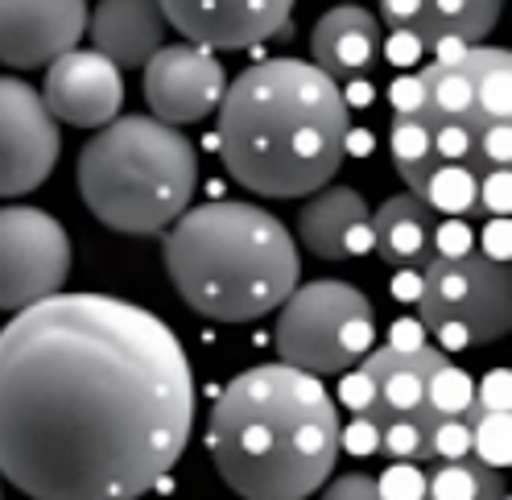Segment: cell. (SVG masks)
Here are the masks:
<instances>
[{"label": "cell", "mask_w": 512, "mask_h": 500, "mask_svg": "<svg viewBox=\"0 0 512 500\" xmlns=\"http://www.w3.org/2000/svg\"><path fill=\"white\" fill-rule=\"evenodd\" d=\"M207 451L240 500H310L343 451L335 397L302 368L256 364L211 405Z\"/></svg>", "instance_id": "3"}, {"label": "cell", "mask_w": 512, "mask_h": 500, "mask_svg": "<svg viewBox=\"0 0 512 500\" xmlns=\"http://www.w3.org/2000/svg\"><path fill=\"white\" fill-rule=\"evenodd\" d=\"M504 500H508V496H504Z\"/></svg>", "instance_id": "25"}, {"label": "cell", "mask_w": 512, "mask_h": 500, "mask_svg": "<svg viewBox=\"0 0 512 500\" xmlns=\"http://www.w3.org/2000/svg\"><path fill=\"white\" fill-rule=\"evenodd\" d=\"M318 492H323V500H389L384 488H380V480L368 476V472H347V476L331 480L327 488H318Z\"/></svg>", "instance_id": "23"}, {"label": "cell", "mask_w": 512, "mask_h": 500, "mask_svg": "<svg viewBox=\"0 0 512 500\" xmlns=\"http://www.w3.org/2000/svg\"><path fill=\"white\" fill-rule=\"evenodd\" d=\"M351 112L335 79L306 58L240 71L219 100V153L261 199H310L339 174Z\"/></svg>", "instance_id": "2"}, {"label": "cell", "mask_w": 512, "mask_h": 500, "mask_svg": "<svg viewBox=\"0 0 512 500\" xmlns=\"http://www.w3.org/2000/svg\"><path fill=\"white\" fill-rule=\"evenodd\" d=\"M71 273V236L42 207H0V310L54 298Z\"/></svg>", "instance_id": "9"}, {"label": "cell", "mask_w": 512, "mask_h": 500, "mask_svg": "<svg viewBox=\"0 0 512 500\" xmlns=\"http://www.w3.org/2000/svg\"><path fill=\"white\" fill-rule=\"evenodd\" d=\"M277 356L310 377L351 372L376 343V306L351 281H306L277 306Z\"/></svg>", "instance_id": "8"}, {"label": "cell", "mask_w": 512, "mask_h": 500, "mask_svg": "<svg viewBox=\"0 0 512 500\" xmlns=\"http://www.w3.org/2000/svg\"><path fill=\"white\" fill-rule=\"evenodd\" d=\"M471 451L475 459H484L488 467H508V405H488V401H471Z\"/></svg>", "instance_id": "21"}, {"label": "cell", "mask_w": 512, "mask_h": 500, "mask_svg": "<svg viewBox=\"0 0 512 500\" xmlns=\"http://www.w3.org/2000/svg\"><path fill=\"white\" fill-rule=\"evenodd\" d=\"M174 290L215 323H252L298 290V244L256 203L186 207L162 240Z\"/></svg>", "instance_id": "5"}, {"label": "cell", "mask_w": 512, "mask_h": 500, "mask_svg": "<svg viewBox=\"0 0 512 500\" xmlns=\"http://www.w3.org/2000/svg\"><path fill=\"white\" fill-rule=\"evenodd\" d=\"M467 455H471V410L442 418L430 430V443H426V463H451V459H467Z\"/></svg>", "instance_id": "22"}, {"label": "cell", "mask_w": 512, "mask_h": 500, "mask_svg": "<svg viewBox=\"0 0 512 500\" xmlns=\"http://www.w3.org/2000/svg\"><path fill=\"white\" fill-rule=\"evenodd\" d=\"M0 500H5V480H0Z\"/></svg>", "instance_id": "24"}, {"label": "cell", "mask_w": 512, "mask_h": 500, "mask_svg": "<svg viewBox=\"0 0 512 500\" xmlns=\"http://www.w3.org/2000/svg\"><path fill=\"white\" fill-rule=\"evenodd\" d=\"M195 430V368L153 310L54 294L0 327V480L29 500H141Z\"/></svg>", "instance_id": "1"}, {"label": "cell", "mask_w": 512, "mask_h": 500, "mask_svg": "<svg viewBox=\"0 0 512 500\" xmlns=\"http://www.w3.org/2000/svg\"><path fill=\"white\" fill-rule=\"evenodd\" d=\"M298 240L314 257L351 261L372 248V211L356 186H323L298 211Z\"/></svg>", "instance_id": "16"}, {"label": "cell", "mask_w": 512, "mask_h": 500, "mask_svg": "<svg viewBox=\"0 0 512 500\" xmlns=\"http://www.w3.org/2000/svg\"><path fill=\"white\" fill-rule=\"evenodd\" d=\"M384 54V34L380 21L360 9V5H335L314 21L310 34V62L327 79H364L376 71V62Z\"/></svg>", "instance_id": "17"}, {"label": "cell", "mask_w": 512, "mask_h": 500, "mask_svg": "<svg viewBox=\"0 0 512 500\" xmlns=\"http://www.w3.org/2000/svg\"><path fill=\"white\" fill-rule=\"evenodd\" d=\"M500 9L504 0H380L384 25L422 46H479L496 29Z\"/></svg>", "instance_id": "15"}, {"label": "cell", "mask_w": 512, "mask_h": 500, "mask_svg": "<svg viewBox=\"0 0 512 500\" xmlns=\"http://www.w3.org/2000/svg\"><path fill=\"white\" fill-rule=\"evenodd\" d=\"M83 34L87 0H0V62L13 71L50 67Z\"/></svg>", "instance_id": "13"}, {"label": "cell", "mask_w": 512, "mask_h": 500, "mask_svg": "<svg viewBox=\"0 0 512 500\" xmlns=\"http://www.w3.org/2000/svg\"><path fill=\"white\" fill-rule=\"evenodd\" d=\"M62 153L58 120L17 75H0V199L29 195L54 174Z\"/></svg>", "instance_id": "10"}, {"label": "cell", "mask_w": 512, "mask_h": 500, "mask_svg": "<svg viewBox=\"0 0 512 500\" xmlns=\"http://www.w3.org/2000/svg\"><path fill=\"white\" fill-rule=\"evenodd\" d=\"M418 315L446 352L488 348L512 327V273L479 248L438 253L422 269Z\"/></svg>", "instance_id": "7"}, {"label": "cell", "mask_w": 512, "mask_h": 500, "mask_svg": "<svg viewBox=\"0 0 512 500\" xmlns=\"http://www.w3.org/2000/svg\"><path fill=\"white\" fill-rule=\"evenodd\" d=\"M95 54H104L112 67H145L166 46V17L157 0H100L87 13Z\"/></svg>", "instance_id": "18"}, {"label": "cell", "mask_w": 512, "mask_h": 500, "mask_svg": "<svg viewBox=\"0 0 512 500\" xmlns=\"http://www.w3.org/2000/svg\"><path fill=\"white\" fill-rule=\"evenodd\" d=\"M199 153L182 129L153 116H116L79 153V195L112 232L157 236L190 207Z\"/></svg>", "instance_id": "6"}, {"label": "cell", "mask_w": 512, "mask_h": 500, "mask_svg": "<svg viewBox=\"0 0 512 500\" xmlns=\"http://www.w3.org/2000/svg\"><path fill=\"white\" fill-rule=\"evenodd\" d=\"M223 91H228V75H223V62L215 50L174 42L145 62L149 116L170 124V129L207 120L219 108Z\"/></svg>", "instance_id": "11"}, {"label": "cell", "mask_w": 512, "mask_h": 500, "mask_svg": "<svg viewBox=\"0 0 512 500\" xmlns=\"http://www.w3.org/2000/svg\"><path fill=\"white\" fill-rule=\"evenodd\" d=\"M508 496V480L500 467H488L484 459H451L438 463L422 500H504Z\"/></svg>", "instance_id": "20"}, {"label": "cell", "mask_w": 512, "mask_h": 500, "mask_svg": "<svg viewBox=\"0 0 512 500\" xmlns=\"http://www.w3.org/2000/svg\"><path fill=\"white\" fill-rule=\"evenodd\" d=\"M166 25L203 50H248L290 25L294 0H157Z\"/></svg>", "instance_id": "12"}, {"label": "cell", "mask_w": 512, "mask_h": 500, "mask_svg": "<svg viewBox=\"0 0 512 500\" xmlns=\"http://www.w3.org/2000/svg\"><path fill=\"white\" fill-rule=\"evenodd\" d=\"M389 158L409 195L442 170L479 182L512 162V54L467 46L455 62H430L393 87Z\"/></svg>", "instance_id": "4"}, {"label": "cell", "mask_w": 512, "mask_h": 500, "mask_svg": "<svg viewBox=\"0 0 512 500\" xmlns=\"http://www.w3.org/2000/svg\"><path fill=\"white\" fill-rule=\"evenodd\" d=\"M438 211L418 195H389L372 211V248L393 269H426L438 257Z\"/></svg>", "instance_id": "19"}, {"label": "cell", "mask_w": 512, "mask_h": 500, "mask_svg": "<svg viewBox=\"0 0 512 500\" xmlns=\"http://www.w3.org/2000/svg\"><path fill=\"white\" fill-rule=\"evenodd\" d=\"M42 104L54 120L75 129H104L124 108V75L120 67L95 50H71L50 62Z\"/></svg>", "instance_id": "14"}]
</instances>
